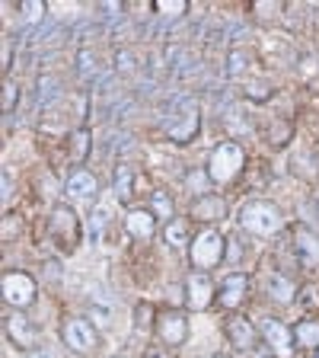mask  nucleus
<instances>
[{
	"label": "nucleus",
	"instance_id": "nucleus-1",
	"mask_svg": "<svg viewBox=\"0 0 319 358\" xmlns=\"http://www.w3.org/2000/svg\"><path fill=\"white\" fill-rule=\"evenodd\" d=\"M243 166H246L243 144L221 141V144H214V150L208 154V166H205V173H208V179L214 182V186H230V182H237V176L243 173Z\"/></svg>",
	"mask_w": 319,
	"mask_h": 358
},
{
	"label": "nucleus",
	"instance_id": "nucleus-2",
	"mask_svg": "<svg viewBox=\"0 0 319 358\" xmlns=\"http://www.w3.org/2000/svg\"><path fill=\"white\" fill-rule=\"evenodd\" d=\"M239 227L255 234V237H275L281 231V211L265 199H253L239 211Z\"/></svg>",
	"mask_w": 319,
	"mask_h": 358
},
{
	"label": "nucleus",
	"instance_id": "nucleus-3",
	"mask_svg": "<svg viewBox=\"0 0 319 358\" xmlns=\"http://www.w3.org/2000/svg\"><path fill=\"white\" fill-rule=\"evenodd\" d=\"M188 259H192L195 272H211L217 262L227 259V240H223V234L214 231V227L198 231V237L192 240V250H188Z\"/></svg>",
	"mask_w": 319,
	"mask_h": 358
},
{
	"label": "nucleus",
	"instance_id": "nucleus-4",
	"mask_svg": "<svg viewBox=\"0 0 319 358\" xmlns=\"http://www.w3.org/2000/svg\"><path fill=\"white\" fill-rule=\"evenodd\" d=\"M0 291H3L7 307L22 310V307H29L32 301H36V278L20 272V268H7L3 278H0Z\"/></svg>",
	"mask_w": 319,
	"mask_h": 358
},
{
	"label": "nucleus",
	"instance_id": "nucleus-5",
	"mask_svg": "<svg viewBox=\"0 0 319 358\" xmlns=\"http://www.w3.org/2000/svg\"><path fill=\"white\" fill-rule=\"evenodd\" d=\"M61 343L83 355V352H93L99 345V333L87 317H67V320L61 323Z\"/></svg>",
	"mask_w": 319,
	"mask_h": 358
},
{
	"label": "nucleus",
	"instance_id": "nucleus-6",
	"mask_svg": "<svg viewBox=\"0 0 319 358\" xmlns=\"http://www.w3.org/2000/svg\"><path fill=\"white\" fill-rule=\"evenodd\" d=\"M48 231H52V237L58 240L61 250H74L77 240H80V224H77V215L71 208H64V205H58V208L52 211Z\"/></svg>",
	"mask_w": 319,
	"mask_h": 358
},
{
	"label": "nucleus",
	"instance_id": "nucleus-7",
	"mask_svg": "<svg viewBox=\"0 0 319 358\" xmlns=\"http://www.w3.org/2000/svg\"><path fill=\"white\" fill-rule=\"evenodd\" d=\"M154 329L163 345H182L188 339V320L182 310H160Z\"/></svg>",
	"mask_w": 319,
	"mask_h": 358
},
{
	"label": "nucleus",
	"instance_id": "nucleus-8",
	"mask_svg": "<svg viewBox=\"0 0 319 358\" xmlns=\"http://www.w3.org/2000/svg\"><path fill=\"white\" fill-rule=\"evenodd\" d=\"M214 294H217V288L208 272H192V275L186 278V307L188 310H208Z\"/></svg>",
	"mask_w": 319,
	"mask_h": 358
},
{
	"label": "nucleus",
	"instance_id": "nucleus-9",
	"mask_svg": "<svg viewBox=\"0 0 319 358\" xmlns=\"http://www.w3.org/2000/svg\"><path fill=\"white\" fill-rule=\"evenodd\" d=\"M262 339H265L268 349L275 352L278 358H288L290 349H294V329H288L281 320H275V317H265V320H262Z\"/></svg>",
	"mask_w": 319,
	"mask_h": 358
},
{
	"label": "nucleus",
	"instance_id": "nucleus-10",
	"mask_svg": "<svg viewBox=\"0 0 319 358\" xmlns=\"http://www.w3.org/2000/svg\"><path fill=\"white\" fill-rule=\"evenodd\" d=\"M3 329H7V339H10V343L20 345V349H32V345H36V339H38L36 327L26 320V313H22V310L7 313V320H3Z\"/></svg>",
	"mask_w": 319,
	"mask_h": 358
},
{
	"label": "nucleus",
	"instance_id": "nucleus-11",
	"mask_svg": "<svg viewBox=\"0 0 319 358\" xmlns=\"http://www.w3.org/2000/svg\"><path fill=\"white\" fill-rule=\"evenodd\" d=\"M198 125H201L198 109H195V106H186V109L179 112L176 119L166 125V134H170L176 144H186V141H192L195 134H198Z\"/></svg>",
	"mask_w": 319,
	"mask_h": 358
},
{
	"label": "nucleus",
	"instance_id": "nucleus-12",
	"mask_svg": "<svg viewBox=\"0 0 319 358\" xmlns=\"http://www.w3.org/2000/svg\"><path fill=\"white\" fill-rule=\"evenodd\" d=\"M99 192V179L93 176V170L87 166H77L71 176H67V195L77 201H93Z\"/></svg>",
	"mask_w": 319,
	"mask_h": 358
},
{
	"label": "nucleus",
	"instance_id": "nucleus-13",
	"mask_svg": "<svg viewBox=\"0 0 319 358\" xmlns=\"http://www.w3.org/2000/svg\"><path fill=\"white\" fill-rule=\"evenodd\" d=\"M223 329H227V339H230L239 352H249L255 345V339H259L255 327L246 320V317H239V313H230V317H227V323H223Z\"/></svg>",
	"mask_w": 319,
	"mask_h": 358
},
{
	"label": "nucleus",
	"instance_id": "nucleus-14",
	"mask_svg": "<svg viewBox=\"0 0 319 358\" xmlns=\"http://www.w3.org/2000/svg\"><path fill=\"white\" fill-rule=\"evenodd\" d=\"M192 217L195 221H205V224L223 221V217H227V201H223L221 195H211V192L198 195L192 205Z\"/></svg>",
	"mask_w": 319,
	"mask_h": 358
},
{
	"label": "nucleus",
	"instance_id": "nucleus-15",
	"mask_svg": "<svg viewBox=\"0 0 319 358\" xmlns=\"http://www.w3.org/2000/svg\"><path fill=\"white\" fill-rule=\"evenodd\" d=\"M294 250H297L300 266L304 268L319 266V237L310 231V227H297V231H294Z\"/></svg>",
	"mask_w": 319,
	"mask_h": 358
},
{
	"label": "nucleus",
	"instance_id": "nucleus-16",
	"mask_svg": "<svg viewBox=\"0 0 319 358\" xmlns=\"http://www.w3.org/2000/svg\"><path fill=\"white\" fill-rule=\"evenodd\" d=\"M125 227H128V234H131L134 240H150L154 237V231H156V215L154 211H147V208H134V211H128Z\"/></svg>",
	"mask_w": 319,
	"mask_h": 358
},
{
	"label": "nucleus",
	"instance_id": "nucleus-17",
	"mask_svg": "<svg viewBox=\"0 0 319 358\" xmlns=\"http://www.w3.org/2000/svg\"><path fill=\"white\" fill-rule=\"evenodd\" d=\"M246 288H249V278L239 275V272H230V275L221 282V291H217V301H221L223 307H239V301H243Z\"/></svg>",
	"mask_w": 319,
	"mask_h": 358
},
{
	"label": "nucleus",
	"instance_id": "nucleus-18",
	"mask_svg": "<svg viewBox=\"0 0 319 358\" xmlns=\"http://www.w3.org/2000/svg\"><path fill=\"white\" fill-rule=\"evenodd\" d=\"M134 166L131 164H119L115 170H112V192H115V199L119 201H131L134 199Z\"/></svg>",
	"mask_w": 319,
	"mask_h": 358
},
{
	"label": "nucleus",
	"instance_id": "nucleus-19",
	"mask_svg": "<svg viewBox=\"0 0 319 358\" xmlns=\"http://www.w3.org/2000/svg\"><path fill=\"white\" fill-rule=\"evenodd\" d=\"M265 291L275 301H294V298H297V288H294V282H290L288 275H281V272H272V275L265 278Z\"/></svg>",
	"mask_w": 319,
	"mask_h": 358
},
{
	"label": "nucleus",
	"instance_id": "nucleus-20",
	"mask_svg": "<svg viewBox=\"0 0 319 358\" xmlns=\"http://www.w3.org/2000/svg\"><path fill=\"white\" fill-rule=\"evenodd\" d=\"M294 343L304 349H319V320H300L294 327Z\"/></svg>",
	"mask_w": 319,
	"mask_h": 358
},
{
	"label": "nucleus",
	"instance_id": "nucleus-21",
	"mask_svg": "<svg viewBox=\"0 0 319 358\" xmlns=\"http://www.w3.org/2000/svg\"><path fill=\"white\" fill-rule=\"evenodd\" d=\"M163 237H166V243H170V246L188 243V217H172V221L166 224Z\"/></svg>",
	"mask_w": 319,
	"mask_h": 358
},
{
	"label": "nucleus",
	"instance_id": "nucleus-22",
	"mask_svg": "<svg viewBox=\"0 0 319 358\" xmlns=\"http://www.w3.org/2000/svg\"><path fill=\"white\" fill-rule=\"evenodd\" d=\"M150 205H154V215L163 217V221H172L176 217V205H172V195L170 192H154V199H150Z\"/></svg>",
	"mask_w": 319,
	"mask_h": 358
},
{
	"label": "nucleus",
	"instance_id": "nucleus-23",
	"mask_svg": "<svg viewBox=\"0 0 319 358\" xmlns=\"http://www.w3.org/2000/svg\"><path fill=\"white\" fill-rule=\"evenodd\" d=\"M20 13H22V20L29 22V26H38V22L45 20V3L42 0H26L20 7Z\"/></svg>",
	"mask_w": 319,
	"mask_h": 358
},
{
	"label": "nucleus",
	"instance_id": "nucleus-24",
	"mask_svg": "<svg viewBox=\"0 0 319 358\" xmlns=\"http://www.w3.org/2000/svg\"><path fill=\"white\" fill-rule=\"evenodd\" d=\"M246 64H249V61H246V52H243V48H233V52L227 55V74H230V77H239V74H243Z\"/></svg>",
	"mask_w": 319,
	"mask_h": 358
},
{
	"label": "nucleus",
	"instance_id": "nucleus-25",
	"mask_svg": "<svg viewBox=\"0 0 319 358\" xmlns=\"http://www.w3.org/2000/svg\"><path fill=\"white\" fill-rule=\"evenodd\" d=\"M54 96H58V83H54V77H45L42 90H38V103H42V106H52Z\"/></svg>",
	"mask_w": 319,
	"mask_h": 358
},
{
	"label": "nucleus",
	"instance_id": "nucleus-26",
	"mask_svg": "<svg viewBox=\"0 0 319 358\" xmlns=\"http://www.w3.org/2000/svg\"><path fill=\"white\" fill-rule=\"evenodd\" d=\"M71 144H74V157L80 160V157H87V144H89V131H83V128H77L74 134H71Z\"/></svg>",
	"mask_w": 319,
	"mask_h": 358
},
{
	"label": "nucleus",
	"instance_id": "nucleus-27",
	"mask_svg": "<svg viewBox=\"0 0 319 358\" xmlns=\"http://www.w3.org/2000/svg\"><path fill=\"white\" fill-rule=\"evenodd\" d=\"M186 3H182V0H176V3H166V0H160V3H156V13H163V16H182L186 13Z\"/></svg>",
	"mask_w": 319,
	"mask_h": 358
},
{
	"label": "nucleus",
	"instance_id": "nucleus-28",
	"mask_svg": "<svg viewBox=\"0 0 319 358\" xmlns=\"http://www.w3.org/2000/svg\"><path fill=\"white\" fill-rule=\"evenodd\" d=\"M16 96H20V90H16L13 80H3V112H10L16 106Z\"/></svg>",
	"mask_w": 319,
	"mask_h": 358
},
{
	"label": "nucleus",
	"instance_id": "nucleus-29",
	"mask_svg": "<svg viewBox=\"0 0 319 358\" xmlns=\"http://www.w3.org/2000/svg\"><path fill=\"white\" fill-rule=\"evenodd\" d=\"M3 182H0V195H3V205H10V192H13V176H10L7 170H3Z\"/></svg>",
	"mask_w": 319,
	"mask_h": 358
},
{
	"label": "nucleus",
	"instance_id": "nucleus-30",
	"mask_svg": "<svg viewBox=\"0 0 319 358\" xmlns=\"http://www.w3.org/2000/svg\"><path fill=\"white\" fill-rule=\"evenodd\" d=\"M0 64H3V74L10 71V38H3V55H0Z\"/></svg>",
	"mask_w": 319,
	"mask_h": 358
},
{
	"label": "nucleus",
	"instance_id": "nucleus-31",
	"mask_svg": "<svg viewBox=\"0 0 319 358\" xmlns=\"http://www.w3.org/2000/svg\"><path fill=\"white\" fill-rule=\"evenodd\" d=\"M87 67L93 71V55H89L87 48H83V52H80V71H83V74H87Z\"/></svg>",
	"mask_w": 319,
	"mask_h": 358
},
{
	"label": "nucleus",
	"instance_id": "nucleus-32",
	"mask_svg": "<svg viewBox=\"0 0 319 358\" xmlns=\"http://www.w3.org/2000/svg\"><path fill=\"white\" fill-rule=\"evenodd\" d=\"M26 358H54V355H52V352H48V349H42V352H29V355H26Z\"/></svg>",
	"mask_w": 319,
	"mask_h": 358
},
{
	"label": "nucleus",
	"instance_id": "nucleus-33",
	"mask_svg": "<svg viewBox=\"0 0 319 358\" xmlns=\"http://www.w3.org/2000/svg\"><path fill=\"white\" fill-rule=\"evenodd\" d=\"M144 358H166V355L160 349H147V352H144Z\"/></svg>",
	"mask_w": 319,
	"mask_h": 358
},
{
	"label": "nucleus",
	"instance_id": "nucleus-34",
	"mask_svg": "<svg viewBox=\"0 0 319 358\" xmlns=\"http://www.w3.org/2000/svg\"><path fill=\"white\" fill-rule=\"evenodd\" d=\"M208 358H223V355H208Z\"/></svg>",
	"mask_w": 319,
	"mask_h": 358
},
{
	"label": "nucleus",
	"instance_id": "nucleus-35",
	"mask_svg": "<svg viewBox=\"0 0 319 358\" xmlns=\"http://www.w3.org/2000/svg\"><path fill=\"white\" fill-rule=\"evenodd\" d=\"M316 358H319V355H316Z\"/></svg>",
	"mask_w": 319,
	"mask_h": 358
}]
</instances>
